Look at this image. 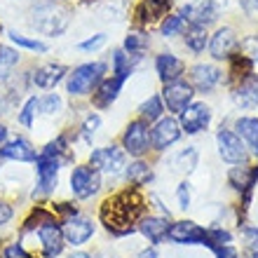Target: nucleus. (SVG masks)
Wrapping results in <instances>:
<instances>
[{"label":"nucleus","instance_id":"nucleus-40","mask_svg":"<svg viewBox=\"0 0 258 258\" xmlns=\"http://www.w3.org/2000/svg\"><path fill=\"white\" fill-rule=\"evenodd\" d=\"M176 197H178V207L181 209H188L190 207V183L183 181V183L176 188Z\"/></svg>","mask_w":258,"mask_h":258},{"label":"nucleus","instance_id":"nucleus-11","mask_svg":"<svg viewBox=\"0 0 258 258\" xmlns=\"http://www.w3.org/2000/svg\"><path fill=\"white\" fill-rule=\"evenodd\" d=\"M181 132L183 129H181V122L176 117H160L153 132H150V143L155 150H167L181 139Z\"/></svg>","mask_w":258,"mask_h":258},{"label":"nucleus","instance_id":"nucleus-7","mask_svg":"<svg viewBox=\"0 0 258 258\" xmlns=\"http://www.w3.org/2000/svg\"><path fill=\"white\" fill-rule=\"evenodd\" d=\"M192 96H195V89H192L190 82L176 80L164 85L162 89V103H167V110H171L174 115H181L188 106L192 103Z\"/></svg>","mask_w":258,"mask_h":258},{"label":"nucleus","instance_id":"nucleus-45","mask_svg":"<svg viewBox=\"0 0 258 258\" xmlns=\"http://www.w3.org/2000/svg\"><path fill=\"white\" fill-rule=\"evenodd\" d=\"M242 10H244L249 17H256L258 19V0H242Z\"/></svg>","mask_w":258,"mask_h":258},{"label":"nucleus","instance_id":"nucleus-17","mask_svg":"<svg viewBox=\"0 0 258 258\" xmlns=\"http://www.w3.org/2000/svg\"><path fill=\"white\" fill-rule=\"evenodd\" d=\"M155 71H157V78H160L164 85H169V82L181 80V75L185 73V63H183V59H178L176 54L164 52V54H157Z\"/></svg>","mask_w":258,"mask_h":258},{"label":"nucleus","instance_id":"nucleus-23","mask_svg":"<svg viewBox=\"0 0 258 258\" xmlns=\"http://www.w3.org/2000/svg\"><path fill=\"white\" fill-rule=\"evenodd\" d=\"M235 103L242 108H256L258 106V75H249L239 82L235 89Z\"/></svg>","mask_w":258,"mask_h":258},{"label":"nucleus","instance_id":"nucleus-29","mask_svg":"<svg viewBox=\"0 0 258 258\" xmlns=\"http://www.w3.org/2000/svg\"><path fill=\"white\" fill-rule=\"evenodd\" d=\"M185 45H188V49H192V52H204V47H207V28L204 26H192L185 31Z\"/></svg>","mask_w":258,"mask_h":258},{"label":"nucleus","instance_id":"nucleus-41","mask_svg":"<svg viewBox=\"0 0 258 258\" xmlns=\"http://www.w3.org/2000/svg\"><path fill=\"white\" fill-rule=\"evenodd\" d=\"M3 258H31V256L24 251V246L14 242V244L5 246V251H3Z\"/></svg>","mask_w":258,"mask_h":258},{"label":"nucleus","instance_id":"nucleus-14","mask_svg":"<svg viewBox=\"0 0 258 258\" xmlns=\"http://www.w3.org/2000/svg\"><path fill=\"white\" fill-rule=\"evenodd\" d=\"M61 230H63V239H66L68 244L82 246L94 235V221L85 216H73V218H68Z\"/></svg>","mask_w":258,"mask_h":258},{"label":"nucleus","instance_id":"nucleus-3","mask_svg":"<svg viewBox=\"0 0 258 258\" xmlns=\"http://www.w3.org/2000/svg\"><path fill=\"white\" fill-rule=\"evenodd\" d=\"M106 71L108 66L103 61H92V63H82V66L73 68L68 73V80H66V89L71 96H85L89 92H94L101 80L106 78Z\"/></svg>","mask_w":258,"mask_h":258},{"label":"nucleus","instance_id":"nucleus-28","mask_svg":"<svg viewBox=\"0 0 258 258\" xmlns=\"http://www.w3.org/2000/svg\"><path fill=\"white\" fill-rule=\"evenodd\" d=\"M162 110H164V106H162V96H157V94L148 96V99H146V101H143L141 106H139L141 120H146V122L160 120V117H162Z\"/></svg>","mask_w":258,"mask_h":258},{"label":"nucleus","instance_id":"nucleus-51","mask_svg":"<svg viewBox=\"0 0 258 258\" xmlns=\"http://www.w3.org/2000/svg\"><path fill=\"white\" fill-rule=\"evenodd\" d=\"M251 258H258V251H253V256Z\"/></svg>","mask_w":258,"mask_h":258},{"label":"nucleus","instance_id":"nucleus-39","mask_svg":"<svg viewBox=\"0 0 258 258\" xmlns=\"http://www.w3.org/2000/svg\"><path fill=\"white\" fill-rule=\"evenodd\" d=\"M99 124H101V117H99V115H89L87 120L82 122V132H80V134H82V139H85L87 143H92V136L96 134Z\"/></svg>","mask_w":258,"mask_h":258},{"label":"nucleus","instance_id":"nucleus-46","mask_svg":"<svg viewBox=\"0 0 258 258\" xmlns=\"http://www.w3.org/2000/svg\"><path fill=\"white\" fill-rule=\"evenodd\" d=\"M216 258H237V251L230 244H225L221 249H216Z\"/></svg>","mask_w":258,"mask_h":258},{"label":"nucleus","instance_id":"nucleus-26","mask_svg":"<svg viewBox=\"0 0 258 258\" xmlns=\"http://www.w3.org/2000/svg\"><path fill=\"white\" fill-rule=\"evenodd\" d=\"M235 129L246 148H251V153L258 155V117H239L235 122Z\"/></svg>","mask_w":258,"mask_h":258},{"label":"nucleus","instance_id":"nucleus-6","mask_svg":"<svg viewBox=\"0 0 258 258\" xmlns=\"http://www.w3.org/2000/svg\"><path fill=\"white\" fill-rule=\"evenodd\" d=\"M99 188H101V174L94 167H89V164L75 167L73 174H71V190H73L75 197L87 200V197L96 195Z\"/></svg>","mask_w":258,"mask_h":258},{"label":"nucleus","instance_id":"nucleus-1","mask_svg":"<svg viewBox=\"0 0 258 258\" xmlns=\"http://www.w3.org/2000/svg\"><path fill=\"white\" fill-rule=\"evenodd\" d=\"M143 209H146L143 197L134 185V188H127L103 202L101 221L113 235H129V232H134V223L143 216Z\"/></svg>","mask_w":258,"mask_h":258},{"label":"nucleus","instance_id":"nucleus-13","mask_svg":"<svg viewBox=\"0 0 258 258\" xmlns=\"http://www.w3.org/2000/svg\"><path fill=\"white\" fill-rule=\"evenodd\" d=\"M209 120H211V108L207 103H190L181 113V129L185 134H200V132L207 129Z\"/></svg>","mask_w":258,"mask_h":258},{"label":"nucleus","instance_id":"nucleus-2","mask_svg":"<svg viewBox=\"0 0 258 258\" xmlns=\"http://www.w3.org/2000/svg\"><path fill=\"white\" fill-rule=\"evenodd\" d=\"M68 139L66 136H56L40 155L35 157V169H38V195H49L56 188V178H59V167L63 162V150H66Z\"/></svg>","mask_w":258,"mask_h":258},{"label":"nucleus","instance_id":"nucleus-37","mask_svg":"<svg viewBox=\"0 0 258 258\" xmlns=\"http://www.w3.org/2000/svg\"><path fill=\"white\" fill-rule=\"evenodd\" d=\"M40 110L45 115H56V113L61 110V96L47 94L45 99H40Z\"/></svg>","mask_w":258,"mask_h":258},{"label":"nucleus","instance_id":"nucleus-35","mask_svg":"<svg viewBox=\"0 0 258 258\" xmlns=\"http://www.w3.org/2000/svg\"><path fill=\"white\" fill-rule=\"evenodd\" d=\"M10 40L24 49H31V52H47V45H45V42L26 38V35H21V33H14V31H10Z\"/></svg>","mask_w":258,"mask_h":258},{"label":"nucleus","instance_id":"nucleus-21","mask_svg":"<svg viewBox=\"0 0 258 258\" xmlns=\"http://www.w3.org/2000/svg\"><path fill=\"white\" fill-rule=\"evenodd\" d=\"M228 181L237 190L244 192V200L249 202V195H251L253 185L258 181V167H253V169H249V167H232L230 174H228Z\"/></svg>","mask_w":258,"mask_h":258},{"label":"nucleus","instance_id":"nucleus-19","mask_svg":"<svg viewBox=\"0 0 258 258\" xmlns=\"http://www.w3.org/2000/svg\"><path fill=\"white\" fill-rule=\"evenodd\" d=\"M124 80L122 78H117V75H113V78H103L101 85L94 89V106L96 108H110V103L115 101L117 96H120V89H122Z\"/></svg>","mask_w":258,"mask_h":258},{"label":"nucleus","instance_id":"nucleus-9","mask_svg":"<svg viewBox=\"0 0 258 258\" xmlns=\"http://www.w3.org/2000/svg\"><path fill=\"white\" fill-rule=\"evenodd\" d=\"M216 143H218V155L223 157L225 162L230 164H242L246 160V146L235 132L230 129H221L216 134Z\"/></svg>","mask_w":258,"mask_h":258},{"label":"nucleus","instance_id":"nucleus-8","mask_svg":"<svg viewBox=\"0 0 258 258\" xmlns=\"http://www.w3.org/2000/svg\"><path fill=\"white\" fill-rule=\"evenodd\" d=\"M122 148H124V153H129V155H134V157H141L148 153L150 132H148V122L146 120H134V122L127 124L124 136H122Z\"/></svg>","mask_w":258,"mask_h":258},{"label":"nucleus","instance_id":"nucleus-4","mask_svg":"<svg viewBox=\"0 0 258 258\" xmlns=\"http://www.w3.org/2000/svg\"><path fill=\"white\" fill-rule=\"evenodd\" d=\"M68 10L61 5H54V3H47V5L38 7L33 12V28L40 31L45 35H61L63 31L68 28Z\"/></svg>","mask_w":258,"mask_h":258},{"label":"nucleus","instance_id":"nucleus-48","mask_svg":"<svg viewBox=\"0 0 258 258\" xmlns=\"http://www.w3.org/2000/svg\"><path fill=\"white\" fill-rule=\"evenodd\" d=\"M5 139H7V127L5 124H0V146L5 143Z\"/></svg>","mask_w":258,"mask_h":258},{"label":"nucleus","instance_id":"nucleus-20","mask_svg":"<svg viewBox=\"0 0 258 258\" xmlns=\"http://www.w3.org/2000/svg\"><path fill=\"white\" fill-rule=\"evenodd\" d=\"M0 157H5V160H14V162H35V148L31 146V141L26 139H14V141L5 143L3 148H0Z\"/></svg>","mask_w":258,"mask_h":258},{"label":"nucleus","instance_id":"nucleus-27","mask_svg":"<svg viewBox=\"0 0 258 258\" xmlns=\"http://www.w3.org/2000/svg\"><path fill=\"white\" fill-rule=\"evenodd\" d=\"M124 174H127V178H129V183L132 185H146L153 178V169H150V164L148 162H141V160H136V162H132L124 169Z\"/></svg>","mask_w":258,"mask_h":258},{"label":"nucleus","instance_id":"nucleus-36","mask_svg":"<svg viewBox=\"0 0 258 258\" xmlns=\"http://www.w3.org/2000/svg\"><path fill=\"white\" fill-rule=\"evenodd\" d=\"M239 54H244L251 61H258V35H249L239 42Z\"/></svg>","mask_w":258,"mask_h":258},{"label":"nucleus","instance_id":"nucleus-5","mask_svg":"<svg viewBox=\"0 0 258 258\" xmlns=\"http://www.w3.org/2000/svg\"><path fill=\"white\" fill-rule=\"evenodd\" d=\"M89 167H94L99 174H108L117 176L127 169V153L117 146H106V148H96L89 155Z\"/></svg>","mask_w":258,"mask_h":258},{"label":"nucleus","instance_id":"nucleus-43","mask_svg":"<svg viewBox=\"0 0 258 258\" xmlns=\"http://www.w3.org/2000/svg\"><path fill=\"white\" fill-rule=\"evenodd\" d=\"M244 239H246V246H251L253 251H258V228H246Z\"/></svg>","mask_w":258,"mask_h":258},{"label":"nucleus","instance_id":"nucleus-44","mask_svg":"<svg viewBox=\"0 0 258 258\" xmlns=\"http://www.w3.org/2000/svg\"><path fill=\"white\" fill-rule=\"evenodd\" d=\"M12 207H10V204L7 202H3V200H0V225H5V223H10V218H12Z\"/></svg>","mask_w":258,"mask_h":258},{"label":"nucleus","instance_id":"nucleus-30","mask_svg":"<svg viewBox=\"0 0 258 258\" xmlns=\"http://www.w3.org/2000/svg\"><path fill=\"white\" fill-rule=\"evenodd\" d=\"M113 73L117 78H122V80H127L132 75V59H129V54L124 49H115L113 52Z\"/></svg>","mask_w":258,"mask_h":258},{"label":"nucleus","instance_id":"nucleus-15","mask_svg":"<svg viewBox=\"0 0 258 258\" xmlns=\"http://www.w3.org/2000/svg\"><path fill=\"white\" fill-rule=\"evenodd\" d=\"M239 47V40L237 35H235V31L232 28H218L216 33L211 35V42H209V52L214 59H230L232 54H235V49Z\"/></svg>","mask_w":258,"mask_h":258},{"label":"nucleus","instance_id":"nucleus-24","mask_svg":"<svg viewBox=\"0 0 258 258\" xmlns=\"http://www.w3.org/2000/svg\"><path fill=\"white\" fill-rule=\"evenodd\" d=\"M171 0H141V5L136 10V17L141 24H150V21L162 19L167 10H169Z\"/></svg>","mask_w":258,"mask_h":258},{"label":"nucleus","instance_id":"nucleus-10","mask_svg":"<svg viewBox=\"0 0 258 258\" xmlns=\"http://www.w3.org/2000/svg\"><path fill=\"white\" fill-rule=\"evenodd\" d=\"M167 239L176 242V244H204L207 246V228L197 225L195 221H178V223L169 225Z\"/></svg>","mask_w":258,"mask_h":258},{"label":"nucleus","instance_id":"nucleus-34","mask_svg":"<svg viewBox=\"0 0 258 258\" xmlns=\"http://www.w3.org/2000/svg\"><path fill=\"white\" fill-rule=\"evenodd\" d=\"M185 26V19L181 14H171V17H164V21L160 24V31H162L164 38H171V35L181 33Z\"/></svg>","mask_w":258,"mask_h":258},{"label":"nucleus","instance_id":"nucleus-25","mask_svg":"<svg viewBox=\"0 0 258 258\" xmlns=\"http://www.w3.org/2000/svg\"><path fill=\"white\" fill-rule=\"evenodd\" d=\"M169 221L164 216H148L141 221V232L153 242V244H160L164 237H167V230H169Z\"/></svg>","mask_w":258,"mask_h":258},{"label":"nucleus","instance_id":"nucleus-12","mask_svg":"<svg viewBox=\"0 0 258 258\" xmlns=\"http://www.w3.org/2000/svg\"><path fill=\"white\" fill-rule=\"evenodd\" d=\"M181 17L190 21L192 26H209L218 19V3L216 0H195L181 10Z\"/></svg>","mask_w":258,"mask_h":258},{"label":"nucleus","instance_id":"nucleus-18","mask_svg":"<svg viewBox=\"0 0 258 258\" xmlns=\"http://www.w3.org/2000/svg\"><path fill=\"white\" fill-rule=\"evenodd\" d=\"M221 80V71L211 63H197L190 71V85L197 92H211Z\"/></svg>","mask_w":258,"mask_h":258},{"label":"nucleus","instance_id":"nucleus-16","mask_svg":"<svg viewBox=\"0 0 258 258\" xmlns=\"http://www.w3.org/2000/svg\"><path fill=\"white\" fill-rule=\"evenodd\" d=\"M38 239H40L42 244V253L47 258H54L61 253L63 249V230L56 225V221H52V223H45L38 228Z\"/></svg>","mask_w":258,"mask_h":258},{"label":"nucleus","instance_id":"nucleus-31","mask_svg":"<svg viewBox=\"0 0 258 258\" xmlns=\"http://www.w3.org/2000/svg\"><path fill=\"white\" fill-rule=\"evenodd\" d=\"M146 47H148V35L141 33V31L129 33L127 38H124V52H129L132 56H139Z\"/></svg>","mask_w":258,"mask_h":258},{"label":"nucleus","instance_id":"nucleus-49","mask_svg":"<svg viewBox=\"0 0 258 258\" xmlns=\"http://www.w3.org/2000/svg\"><path fill=\"white\" fill-rule=\"evenodd\" d=\"M71 258H92V256H89V253H82V251H78V253H73V256H71Z\"/></svg>","mask_w":258,"mask_h":258},{"label":"nucleus","instance_id":"nucleus-50","mask_svg":"<svg viewBox=\"0 0 258 258\" xmlns=\"http://www.w3.org/2000/svg\"><path fill=\"white\" fill-rule=\"evenodd\" d=\"M94 258H115V256H110V253H99V256H94Z\"/></svg>","mask_w":258,"mask_h":258},{"label":"nucleus","instance_id":"nucleus-47","mask_svg":"<svg viewBox=\"0 0 258 258\" xmlns=\"http://www.w3.org/2000/svg\"><path fill=\"white\" fill-rule=\"evenodd\" d=\"M139 258H157V251H155V249H146V251H143Z\"/></svg>","mask_w":258,"mask_h":258},{"label":"nucleus","instance_id":"nucleus-22","mask_svg":"<svg viewBox=\"0 0 258 258\" xmlns=\"http://www.w3.org/2000/svg\"><path fill=\"white\" fill-rule=\"evenodd\" d=\"M63 75H66V66L47 63V66H40L38 71H33V85L40 89H54V85L63 80Z\"/></svg>","mask_w":258,"mask_h":258},{"label":"nucleus","instance_id":"nucleus-33","mask_svg":"<svg viewBox=\"0 0 258 258\" xmlns=\"http://www.w3.org/2000/svg\"><path fill=\"white\" fill-rule=\"evenodd\" d=\"M174 167H176L178 171H192L197 167V150L195 148H185L183 153H178L176 160H174Z\"/></svg>","mask_w":258,"mask_h":258},{"label":"nucleus","instance_id":"nucleus-42","mask_svg":"<svg viewBox=\"0 0 258 258\" xmlns=\"http://www.w3.org/2000/svg\"><path fill=\"white\" fill-rule=\"evenodd\" d=\"M103 42H106V35L99 33V35H94V38H89V40H82L80 49H85V52H89V49H99Z\"/></svg>","mask_w":258,"mask_h":258},{"label":"nucleus","instance_id":"nucleus-38","mask_svg":"<svg viewBox=\"0 0 258 258\" xmlns=\"http://www.w3.org/2000/svg\"><path fill=\"white\" fill-rule=\"evenodd\" d=\"M38 106H40V99L31 96V99L26 101V106H24V110H21L19 122L26 124V127H31V124H33V115H35V108H38Z\"/></svg>","mask_w":258,"mask_h":258},{"label":"nucleus","instance_id":"nucleus-32","mask_svg":"<svg viewBox=\"0 0 258 258\" xmlns=\"http://www.w3.org/2000/svg\"><path fill=\"white\" fill-rule=\"evenodd\" d=\"M17 63H19V54H17L14 49L0 47V80H5Z\"/></svg>","mask_w":258,"mask_h":258}]
</instances>
